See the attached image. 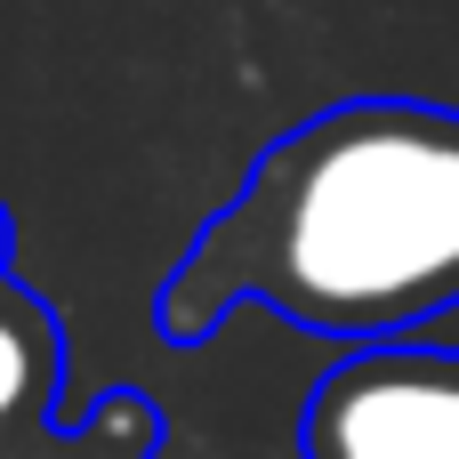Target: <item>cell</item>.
<instances>
[{
	"label": "cell",
	"instance_id": "cell-1",
	"mask_svg": "<svg viewBox=\"0 0 459 459\" xmlns=\"http://www.w3.org/2000/svg\"><path fill=\"white\" fill-rule=\"evenodd\" d=\"M266 307L331 347H395L459 307V105L347 97L282 129L153 290L169 347Z\"/></svg>",
	"mask_w": 459,
	"mask_h": 459
},
{
	"label": "cell",
	"instance_id": "cell-4",
	"mask_svg": "<svg viewBox=\"0 0 459 459\" xmlns=\"http://www.w3.org/2000/svg\"><path fill=\"white\" fill-rule=\"evenodd\" d=\"M161 436H169V420H161L137 387H113V395H97L73 428L48 420L40 436H24L16 452H0V459H161Z\"/></svg>",
	"mask_w": 459,
	"mask_h": 459
},
{
	"label": "cell",
	"instance_id": "cell-3",
	"mask_svg": "<svg viewBox=\"0 0 459 459\" xmlns=\"http://www.w3.org/2000/svg\"><path fill=\"white\" fill-rule=\"evenodd\" d=\"M65 323L56 307L16 274V226L0 202V452L40 436L65 403Z\"/></svg>",
	"mask_w": 459,
	"mask_h": 459
},
{
	"label": "cell",
	"instance_id": "cell-2",
	"mask_svg": "<svg viewBox=\"0 0 459 459\" xmlns=\"http://www.w3.org/2000/svg\"><path fill=\"white\" fill-rule=\"evenodd\" d=\"M307 459H459V355L452 347H347L299 420Z\"/></svg>",
	"mask_w": 459,
	"mask_h": 459
}]
</instances>
